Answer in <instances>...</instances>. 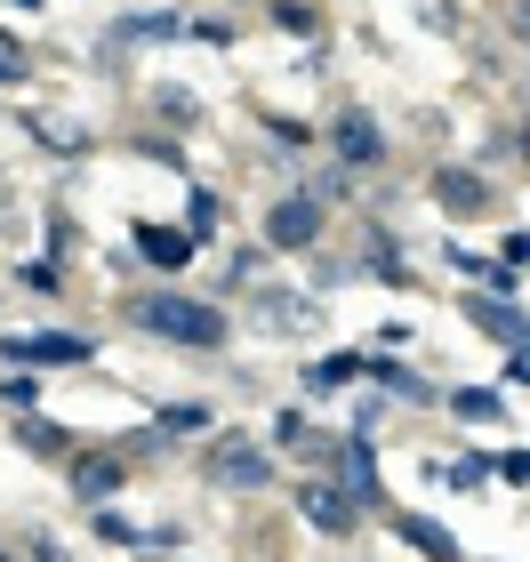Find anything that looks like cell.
I'll return each mask as SVG.
<instances>
[{"label":"cell","instance_id":"cell-1","mask_svg":"<svg viewBox=\"0 0 530 562\" xmlns=\"http://www.w3.org/2000/svg\"><path fill=\"white\" fill-rule=\"evenodd\" d=\"M129 322L154 329L169 346H193V353H217L225 346V314L201 297H177V290H154V297H129Z\"/></svg>","mask_w":530,"mask_h":562},{"label":"cell","instance_id":"cell-2","mask_svg":"<svg viewBox=\"0 0 530 562\" xmlns=\"http://www.w3.org/2000/svg\"><path fill=\"white\" fill-rule=\"evenodd\" d=\"M210 474H217V491H266L273 482V458L258 442H241V434H225L217 458H210Z\"/></svg>","mask_w":530,"mask_h":562},{"label":"cell","instance_id":"cell-3","mask_svg":"<svg viewBox=\"0 0 530 562\" xmlns=\"http://www.w3.org/2000/svg\"><path fill=\"white\" fill-rule=\"evenodd\" d=\"M322 234V201L314 193H290V201H273V210H266V241L273 249H306Z\"/></svg>","mask_w":530,"mask_h":562},{"label":"cell","instance_id":"cell-4","mask_svg":"<svg viewBox=\"0 0 530 562\" xmlns=\"http://www.w3.org/2000/svg\"><path fill=\"white\" fill-rule=\"evenodd\" d=\"M297 515H306L314 530H330V539H338V530H353V498L338 491V482L306 474V482H297Z\"/></svg>","mask_w":530,"mask_h":562},{"label":"cell","instance_id":"cell-5","mask_svg":"<svg viewBox=\"0 0 530 562\" xmlns=\"http://www.w3.org/2000/svg\"><path fill=\"white\" fill-rule=\"evenodd\" d=\"M330 467H338V482H346V498H353V506L386 498V482H377V467H370V442H362V434H353V442H338V450H330Z\"/></svg>","mask_w":530,"mask_h":562},{"label":"cell","instance_id":"cell-6","mask_svg":"<svg viewBox=\"0 0 530 562\" xmlns=\"http://www.w3.org/2000/svg\"><path fill=\"white\" fill-rule=\"evenodd\" d=\"M435 201L450 217H483L490 210V186H483V169H435Z\"/></svg>","mask_w":530,"mask_h":562},{"label":"cell","instance_id":"cell-7","mask_svg":"<svg viewBox=\"0 0 530 562\" xmlns=\"http://www.w3.org/2000/svg\"><path fill=\"white\" fill-rule=\"evenodd\" d=\"M338 153H346L353 169H362V161H377V153H386V137H377V121H370V113H338Z\"/></svg>","mask_w":530,"mask_h":562},{"label":"cell","instance_id":"cell-8","mask_svg":"<svg viewBox=\"0 0 530 562\" xmlns=\"http://www.w3.org/2000/svg\"><path fill=\"white\" fill-rule=\"evenodd\" d=\"M16 362H89V338H9Z\"/></svg>","mask_w":530,"mask_h":562},{"label":"cell","instance_id":"cell-9","mask_svg":"<svg viewBox=\"0 0 530 562\" xmlns=\"http://www.w3.org/2000/svg\"><path fill=\"white\" fill-rule=\"evenodd\" d=\"M394 530H402V539H410L418 554H435V562H459V539H450L442 522H426V515H402Z\"/></svg>","mask_w":530,"mask_h":562},{"label":"cell","instance_id":"cell-10","mask_svg":"<svg viewBox=\"0 0 530 562\" xmlns=\"http://www.w3.org/2000/svg\"><path fill=\"white\" fill-rule=\"evenodd\" d=\"M72 491H81V498H105V491H121V450H105V458H81V467H72Z\"/></svg>","mask_w":530,"mask_h":562},{"label":"cell","instance_id":"cell-11","mask_svg":"<svg viewBox=\"0 0 530 562\" xmlns=\"http://www.w3.org/2000/svg\"><path fill=\"white\" fill-rule=\"evenodd\" d=\"M137 249L154 266H185L193 258V234H169V225H137Z\"/></svg>","mask_w":530,"mask_h":562},{"label":"cell","instance_id":"cell-12","mask_svg":"<svg viewBox=\"0 0 530 562\" xmlns=\"http://www.w3.org/2000/svg\"><path fill=\"white\" fill-rule=\"evenodd\" d=\"M466 314H474V322H483V329H490V338H507V346H522V329H530V322L515 314V305H498V297H466Z\"/></svg>","mask_w":530,"mask_h":562},{"label":"cell","instance_id":"cell-13","mask_svg":"<svg viewBox=\"0 0 530 562\" xmlns=\"http://www.w3.org/2000/svg\"><path fill=\"white\" fill-rule=\"evenodd\" d=\"M249 314H258V322H273V329H290V322H306V305H297V297H273V290H258V297H249Z\"/></svg>","mask_w":530,"mask_h":562},{"label":"cell","instance_id":"cell-14","mask_svg":"<svg viewBox=\"0 0 530 562\" xmlns=\"http://www.w3.org/2000/svg\"><path fill=\"white\" fill-rule=\"evenodd\" d=\"M450 411L474 418V426H490V418H498V394H490V386H466V394H450Z\"/></svg>","mask_w":530,"mask_h":562},{"label":"cell","instance_id":"cell-15","mask_svg":"<svg viewBox=\"0 0 530 562\" xmlns=\"http://www.w3.org/2000/svg\"><path fill=\"white\" fill-rule=\"evenodd\" d=\"M185 24L177 16H137V24H121V41H177Z\"/></svg>","mask_w":530,"mask_h":562},{"label":"cell","instance_id":"cell-16","mask_svg":"<svg viewBox=\"0 0 530 562\" xmlns=\"http://www.w3.org/2000/svg\"><path fill=\"white\" fill-rule=\"evenodd\" d=\"M362 370H370V362H353V353H330V362L314 370V394H322V386H346V378H362Z\"/></svg>","mask_w":530,"mask_h":562},{"label":"cell","instance_id":"cell-17","mask_svg":"<svg viewBox=\"0 0 530 562\" xmlns=\"http://www.w3.org/2000/svg\"><path fill=\"white\" fill-rule=\"evenodd\" d=\"M24 65H33V57H24V41L0 33V89H16V81H24Z\"/></svg>","mask_w":530,"mask_h":562},{"label":"cell","instance_id":"cell-18","mask_svg":"<svg viewBox=\"0 0 530 562\" xmlns=\"http://www.w3.org/2000/svg\"><path fill=\"white\" fill-rule=\"evenodd\" d=\"M370 370H377V386H394V394H410V402H435V394H426L410 370H394V362H370Z\"/></svg>","mask_w":530,"mask_h":562},{"label":"cell","instance_id":"cell-19","mask_svg":"<svg viewBox=\"0 0 530 562\" xmlns=\"http://www.w3.org/2000/svg\"><path fill=\"white\" fill-rule=\"evenodd\" d=\"M490 474H507V482H530V450H498V458H490Z\"/></svg>","mask_w":530,"mask_h":562},{"label":"cell","instance_id":"cell-20","mask_svg":"<svg viewBox=\"0 0 530 562\" xmlns=\"http://www.w3.org/2000/svg\"><path fill=\"white\" fill-rule=\"evenodd\" d=\"M273 16H282L290 33H314V9H306V0H282V9H273Z\"/></svg>","mask_w":530,"mask_h":562},{"label":"cell","instance_id":"cell-21","mask_svg":"<svg viewBox=\"0 0 530 562\" xmlns=\"http://www.w3.org/2000/svg\"><path fill=\"white\" fill-rule=\"evenodd\" d=\"M161 426L169 434H201V411H193V402H185V411H161Z\"/></svg>","mask_w":530,"mask_h":562},{"label":"cell","instance_id":"cell-22","mask_svg":"<svg viewBox=\"0 0 530 562\" xmlns=\"http://www.w3.org/2000/svg\"><path fill=\"white\" fill-rule=\"evenodd\" d=\"M33 562H65V547L57 539H33Z\"/></svg>","mask_w":530,"mask_h":562},{"label":"cell","instance_id":"cell-23","mask_svg":"<svg viewBox=\"0 0 530 562\" xmlns=\"http://www.w3.org/2000/svg\"><path fill=\"white\" fill-rule=\"evenodd\" d=\"M515 153H522V161H530V113H522V130H515Z\"/></svg>","mask_w":530,"mask_h":562},{"label":"cell","instance_id":"cell-24","mask_svg":"<svg viewBox=\"0 0 530 562\" xmlns=\"http://www.w3.org/2000/svg\"><path fill=\"white\" fill-rule=\"evenodd\" d=\"M0 562H16V554H0Z\"/></svg>","mask_w":530,"mask_h":562}]
</instances>
